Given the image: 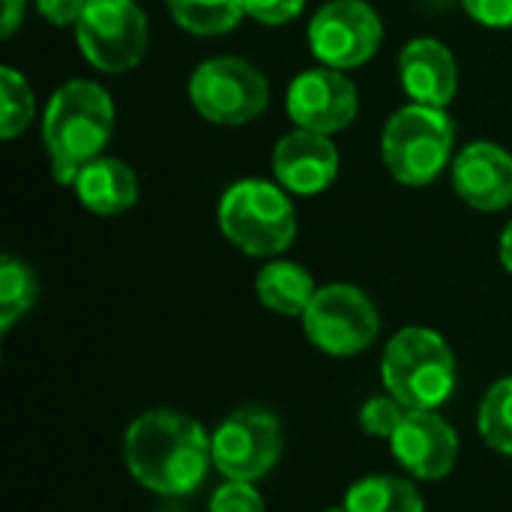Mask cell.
I'll return each mask as SVG.
<instances>
[{"label":"cell","instance_id":"1","mask_svg":"<svg viewBox=\"0 0 512 512\" xmlns=\"http://www.w3.org/2000/svg\"><path fill=\"white\" fill-rule=\"evenodd\" d=\"M123 462L147 492L183 498L192 495L213 468V435L183 411L153 408L129 423Z\"/></svg>","mask_w":512,"mask_h":512},{"label":"cell","instance_id":"2","mask_svg":"<svg viewBox=\"0 0 512 512\" xmlns=\"http://www.w3.org/2000/svg\"><path fill=\"white\" fill-rule=\"evenodd\" d=\"M114 135V99L90 78L60 84L42 114V144L51 159V177L72 186L78 171L99 159Z\"/></svg>","mask_w":512,"mask_h":512},{"label":"cell","instance_id":"3","mask_svg":"<svg viewBox=\"0 0 512 512\" xmlns=\"http://www.w3.org/2000/svg\"><path fill=\"white\" fill-rule=\"evenodd\" d=\"M381 381L408 411H438L456 390V354L429 327H402L384 348Z\"/></svg>","mask_w":512,"mask_h":512},{"label":"cell","instance_id":"4","mask_svg":"<svg viewBox=\"0 0 512 512\" xmlns=\"http://www.w3.org/2000/svg\"><path fill=\"white\" fill-rule=\"evenodd\" d=\"M216 222L225 240L252 258H276L297 237L294 201L279 183L258 177L237 180L222 192Z\"/></svg>","mask_w":512,"mask_h":512},{"label":"cell","instance_id":"5","mask_svg":"<svg viewBox=\"0 0 512 512\" xmlns=\"http://www.w3.org/2000/svg\"><path fill=\"white\" fill-rule=\"evenodd\" d=\"M456 123L447 108L408 102L381 132V159L402 186H426L453 162Z\"/></svg>","mask_w":512,"mask_h":512},{"label":"cell","instance_id":"6","mask_svg":"<svg viewBox=\"0 0 512 512\" xmlns=\"http://www.w3.org/2000/svg\"><path fill=\"white\" fill-rule=\"evenodd\" d=\"M192 108L216 126H246L270 102L267 75L246 57L219 54L195 66L189 78Z\"/></svg>","mask_w":512,"mask_h":512},{"label":"cell","instance_id":"7","mask_svg":"<svg viewBox=\"0 0 512 512\" xmlns=\"http://www.w3.org/2000/svg\"><path fill=\"white\" fill-rule=\"evenodd\" d=\"M300 321L306 339L327 357H357L381 333L378 306L363 288L348 282L318 288Z\"/></svg>","mask_w":512,"mask_h":512},{"label":"cell","instance_id":"8","mask_svg":"<svg viewBox=\"0 0 512 512\" xmlns=\"http://www.w3.org/2000/svg\"><path fill=\"white\" fill-rule=\"evenodd\" d=\"M75 39L93 69L123 75L144 60L150 24L135 0H90L75 24Z\"/></svg>","mask_w":512,"mask_h":512},{"label":"cell","instance_id":"9","mask_svg":"<svg viewBox=\"0 0 512 512\" xmlns=\"http://www.w3.org/2000/svg\"><path fill=\"white\" fill-rule=\"evenodd\" d=\"M285 450L282 423L273 411L246 405L231 411L213 432V468L225 480L255 483L267 477Z\"/></svg>","mask_w":512,"mask_h":512},{"label":"cell","instance_id":"10","mask_svg":"<svg viewBox=\"0 0 512 512\" xmlns=\"http://www.w3.org/2000/svg\"><path fill=\"white\" fill-rule=\"evenodd\" d=\"M306 39L321 66L345 72L369 63L378 54L384 24L366 0H330L312 15Z\"/></svg>","mask_w":512,"mask_h":512},{"label":"cell","instance_id":"11","mask_svg":"<svg viewBox=\"0 0 512 512\" xmlns=\"http://www.w3.org/2000/svg\"><path fill=\"white\" fill-rule=\"evenodd\" d=\"M285 108L288 117L297 123V129L333 135L354 123L360 111V93L342 69L315 66V69H303L288 84Z\"/></svg>","mask_w":512,"mask_h":512},{"label":"cell","instance_id":"12","mask_svg":"<svg viewBox=\"0 0 512 512\" xmlns=\"http://www.w3.org/2000/svg\"><path fill=\"white\" fill-rule=\"evenodd\" d=\"M390 450L411 477L438 483L456 471L459 435L438 411H408Z\"/></svg>","mask_w":512,"mask_h":512},{"label":"cell","instance_id":"13","mask_svg":"<svg viewBox=\"0 0 512 512\" xmlns=\"http://www.w3.org/2000/svg\"><path fill=\"white\" fill-rule=\"evenodd\" d=\"M273 174L291 195H321L339 177V150L330 135L294 129L273 147Z\"/></svg>","mask_w":512,"mask_h":512},{"label":"cell","instance_id":"14","mask_svg":"<svg viewBox=\"0 0 512 512\" xmlns=\"http://www.w3.org/2000/svg\"><path fill=\"white\" fill-rule=\"evenodd\" d=\"M456 195L483 213H498L512 204V153L495 141L462 147L450 165Z\"/></svg>","mask_w":512,"mask_h":512},{"label":"cell","instance_id":"15","mask_svg":"<svg viewBox=\"0 0 512 512\" xmlns=\"http://www.w3.org/2000/svg\"><path fill=\"white\" fill-rule=\"evenodd\" d=\"M399 81L411 102L447 108L459 93L456 54L432 36H417L399 51Z\"/></svg>","mask_w":512,"mask_h":512},{"label":"cell","instance_id":"16","mask_svg":"<svg viewBox=\"0 0 512 512\" xmlns=\"http://www.w3.org/2000/svg\"><path fill=\"white\" fill-rule=\"evenodd\" d=\"M72 189L90 213L120 216L138 201V174L123 159L99 156L78 171Z\"/></svg>","mask_w":512,"mask_h":512},{"label":"cell","instance_id":"17","mask_svg":"<svg viewBox=\"0 0 512 512\" xmlns=\"http://www.w3.org/2000/svg\"><path fill=\"white\" fill-rule=\"evenodd\" d=\"M315 291H318L315 276L297 261L273 258L255 276V294L261 306L285 318H303Z\"/></svg>","mask_w":512,"mask_h":512},{"label":"cell","instance_id":"18","mask_svg":"<svg viewBox=\"0 0 512 512\" xmlns=\"http://www.w3.org/2000/svg\"><path fill=\"white\" fill-rule=\"evenodd\" d=\"M348 512H426L420 489L402 477L372 474L357 480L345 495Z\"/></svg>","mask_w":512,"mask_h":512},{"label":"cell","instance_id":"19","mask_svg":"<svg viewBox=\"0 0 512 512\" xmlns=\"http://www.w3.org/2000/svg\"><path fill=\"white\" fill-rule=\"evenodd\" d=\"M174 24L192 36L231 33L246 15L243 0H165Z\"/></svg>","mask_w":512,"mask_h":512},{"label":"cell","instance_id":"20","mask_svg":"<svg viewBox=\"0 0 512 512\" xmlns=\"http://www.w3.org/2000/svg\"><path fill=\"white\" fill-rule=\"evenodd\" d=\"M39 300V279L15 255L0 258V333L6 336Z\"/></svg>","mask_w":512,"mask_h":512},{"label":"cell","instance_id":"21","mask_svg":"<svg viewBox=\"0 0 512 512\" xmlns=\"http://www.w3.org/2000/svg\"><path fill=\"white\" fill-rule=\"evenodd\" d=\"M36 117V96L30 81L15 69H0V138H18Z\"/></svg>","mask_w":512,"mask_h":512},{"label":"cell","instance_id":"22","mask_svg":"<svg viewBox=\"0 0 512 512\" xmlns=\"http://www.w3.org/2000/svg\"><path fill=\"white\" fill-rule=\"evenodd\" d=\"M480 438L501 456H512V375L489 387L477 411Z\"/></svg>","mask_w":512,"mask_h":512},{"label":"cell","instance_id":"23","mask_svg":"<svg viewBox=\"0 0 512 512\" xmlns=\"http://www.w3.org/2000/svg\"><path fill=\"white\" fill-rule=\"evenodd\" d=\"M405 414H408V408L396 399V396H372L363 408H360V429L369 435V438H384V441H390L396 432H399V426H402V420H405Z\"/></svg>","mask_w":512,"mask_h":512},{"label":"cell","instance_id":"24","mask_svg":"<svg viewBox=\"0 0 512 512\" xmlns=\"http://www.w3.org/2000/svg\"><path fill=\"white\" fill-rule=\"evenodd\" d=\"M207 512H267V504L255 483H240V480H225L213 495Z\"/></svg>","mask_w":512,"mask_h":512},{"label":"cell","instance_id":"25","mask_svg":"<svg viewBox=\"0 0 512 512\" xmlns=\"http://www.w3.org/2000/svg\"><path fill=\"white\" fill-rule=\"evenodd\" d=\"M243 3H246V15L267 27H282L306 9V0H243Z\"/></svg>","mask_w":512,"mask_h":512},{"label":"cell","instance_id":"26","mask_svg":"<svg viewBox=\"0 0 512 512\" xmlns=\"http://www.w3.org/2000/svg\"><path fill=\"white\" fill-rule=\"evenodd\" d=\"M465 12L492 30H510L512 27V0H462Z\"/></svg>","mask_w":512,"mask_h":512},{"label":"cell","instance_id":"27","mask_svg":"<svg viewBox=\"0 0 512 512\" xmlns=\"http://www.w3.org/2000/svg\"><path fill=\"white\" fill-rule=\"evenodd\" d=\"M90 0H36V9L42 18H48L54 27H75L84 15Z\"/></svg>","mask_w":512,"mask_h":512},{"label":"cell","instance_id":"28","mask_svg":"<svg viewBox=\"0 0 512 512\" xmlns=\"http://www.w3.org/2000/svg\"><path fill=\"white\" fill-rule=\"evenodd\" d=\"M24 12H27V0H3V27H0L3 39H9L21 27Z\"/></svg>","mask_w":512,"mask_h":512},{"label":"cell","instance_id":"29","mask_svg":"<svg viewBox=\"0 0 512 512\" xmlns=\"http://www.w3.org/2000/svg\"><path fill=\"white\" fill-rule=\"evenodd\" d=\"M498 255H501V264L504 270L512 276V219L507 222V228L501 231V240H498Z\"/></svg>","mask_w":512,"mask_h":512},{"label":"cell","instance_id":"30","mask_svg":"<svg viewBox=\"0 0 512 512\" xmlns=\"http://www.w3.org/2000/svg\"><path fill=\"white\" fill-rule=\"evenodd\" d=\"M324 512H348V510H345V504H342V507H330V510H324Z\"/></svg>","mask_w":512,"mask_h":512}]
</instances>
